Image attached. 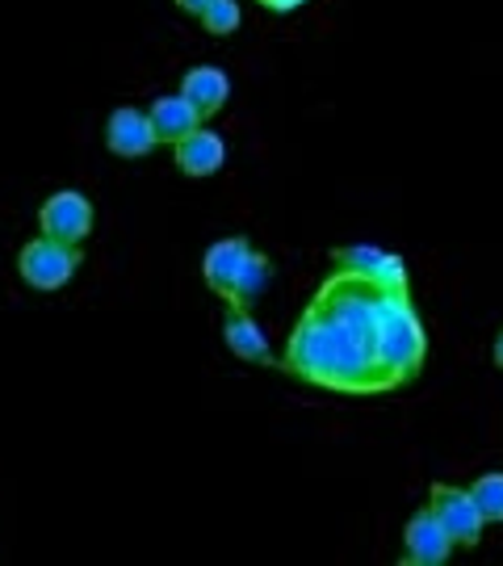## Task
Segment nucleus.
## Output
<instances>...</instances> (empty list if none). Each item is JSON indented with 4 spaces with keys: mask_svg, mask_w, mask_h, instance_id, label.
<instances>
[{
    "mask_svg": "<svg viewBox=\"0 0 503 566\" xmlns=\"http://www.w3.org/2000/svg\"><path fill=\"white\" fill-rule=\"evenodd\" d=\"M282 369L302 382L323 386V390H340V395H386L399 390L390 369H386L369 348L348 340L340 327L319 319L311 306L302 311L290 340H285Z\"/></svg>",
    "mask_w": 503,
    "mask_h": 566,
    "instance_id": "obj_1",
    "label": "nucleus"
},
{
    "mask_svg": "<svg viewBox=\"0 0 503 566\" xmlns=\"http://www.w3.org/2000/svg\"><path fill=\"white\" fill-rule=\"evenodd\" d=\"M201 277H206V285L219 294L222 303L252 306L269 290V282H273V264L243 235H231V240H214L206 248Z\"/></svg>",
    "mask_w": 503,
    "mask_h": 566,
    "instance_id": "obj_2",
    "label": "nucleus"
},
{
    "mask_svg": "<svg viewBox=\"0 0 503 566\" xmlns=\"http://www.w3.org/2000/svg\"><path fill=\"white\" fill-rule=\"evenodd\" d=\"M378 353L395 382H416L423 357H428V340H423L420 315L411 306V290H386L383 319H378Z\"/></svg>",
    "mask_w": 503,
    "mask_h": 566,
    "instance_id": "obj_3",
    "label": "nucleus"
},
{
    "mask_svg": "<svg viewBox=\"0 0 503 566\" xmlns=\"http://www.w3.org/2000/svg\"><path fill=\"white\" fill-rule=\"evenodd\" d=\"M81 264H84L81 248L46 240V235L30 240L18 252V273L30 290H63V285L81 273Z\"/></svg>",
    "mask_w": 503,
    "mask_h": 566,
    "instance_id": "obj_4",
    "label": "nucleus"
},
{
    "mask_svg": "<svg viewBox=\"0 0 503 566\" xmlns=\"http://www.w3.org/2000/svg\"><path fill=\"white\" fill-rule=\"evenodd\" d=\"M428 507L437 512V521L444 525V533H449V542H453V549H474L479 542H483V512H479V504L470 500V491H462V486L453 483H437L432 491H428Z\"/></svg>",
    "mask_w": 503,
    "mask_h": 566,
    "instance_id": "obj_5",
    "label": "nucleus"
},
{
    "mask_svg": "<svg viewBox=\"0 0 503 566\" xmlns=\"http://www.w3.org/2000/svg\"><path fill=\"white\" fill-rule=\"evenodd\" d=\"M39 231L46 240L81 248V243L88 240V231H93V202L84 198L81 189H60V193H51L39 210Z\"/></svg>",
    "mask_w": 503,
    "mask_h": 566,
    "instance_id": "obj_6",
    "label": "nucleus"
},
{
    "mask_svg": "<svg viewBox=\"0 0 503 566\" xmlns=\"http://www.w3.org/2000/svg\"><path fill=\"white\" fill-rule=\"evenodd\" d=\"M449 554H453V542H449L444 525L437 521V512H432V507H420V512L407 521V528H402V563L441 566V563H449Z\"/></svg>",
    "mask_w": 503,
    "mask_h": 566,
    "instance_id": "obj_7",
    "label": "nucleus"
},
{
    "mask_svg": "<svg viewBox=\"0 0 503 566\" xmlns=\"http://www.w3.org/2000/svg\"><path fill=\"white\" fill-rule=\"evenodd\" d=\"M105 147L122 156V160H143L151 156L160 143H156V130H151V118L135 109V105H118L109 122H105Z\"/></svg>",
    "mask_w": 503,
    "mask_h": 566,
    "instance_id": "obj_8",
    "label": "nucleus"
},
{
    "mask_svg": "<svg viewBox=\"0 0 503 566\" xmlns=\"http://www.w3.org/2000/svg\"><path fill=\"white\" fill-rule=\"evenodd\" d=\"M332 261H336V269H344V273H361V277L386 285V290H407V264H402L395 252L369 248V243H353V248H340Z\"/></svg>",
    "mask_w": 503,
    "mask_h": 566,
    "instance_id": "obj_9",
    "label": "nucleus"
},
{
    "mask_svg": "<svg viewBox=\"0 0 503 566\" xmlns=\"http://www.w3.org/2000/svg\"><path fill=\"white\" fill-rule=\"evenodd\" d=\"M222 340L227 348L248 365H273V348H269V336L261 332V324L252 319V311L248 306H235L227 303V315H222Z\"/></svg>",
    "mask_w": 503,
    "mask_h": 566,
    "instance_id": "obj_10",
    "label": "nucleus"
},
{
    "mask_svg": "<svg viewBox=\"0 0 503 566\" xmlns=\"http://www.w3.org/2000/svg\"><path fill=\"white\" fill-rule=\"evenodd\" d=\"M181 97L193 109H198V118H214L222 114V105L231 97V81H227V72L214 67V63H198V67H189L181 81Z\"/></svg>",
    "mask_w": 503,
    "mask_h": 566,
    "instance_id": "obj_11",
    "label": "nucleus"
},
{
    "mask_svg": "<svg viewBox=\"0 0 503 566\" xmlns=\"http://www.w3.org/2000/svg\"><path fill=\"white\" fill-rule=\"evenodd\" d=\"M172 160H177V168H181L185 177H214L222 168V160H227V143H222V135H214V130H206V126H198L189 139H181L177 147H172Z\"/></svg>",
    "mask_w": 503,
    "mask_h": 566,
    "instance_id": "obj_12",
    "label": "nucleus"
},
{
    "mask_svg": "<svg viewBox=\"0 0 503 566\" xmlns=\"http://www.w3.org/2000/svg\"><path fill=\"white\" fill-rule=\"evenodd\" d=\"M147 118H151L156 143H168V147H177V143L189 139V135L201 126L198 109L185 102L181 93H177V97H156L151 109H147Z\"/></svg>",
    "mask_w": 503,
    "mask_h": 566,
    "instance_id": "obj_13",
    "label": "nucleus"
},
{
    "mask_svg": "<svg viewBox=\"0 0 503 566\" xmlns=\"http://www.w3.org/2000/svg\"><path fill=\"white\" fill-rule=\"evenodd\" d=\"M470 500L479 504V512H483L486 525L503 521V474H500V470H486V474H479V479H474V486H470Z\"/></svg>",
    "mask_w": 503,
    "mask_h": 566,
    "instance_id": "obj_14",
    "label": "nucleus"
},
{
    "mask_svg": "<svg viewBox=\"0 0 503 566\" xmlns=\"http://www.w3.org/2000/svg\"><path fill=\"white\" fill-rule=\"evenodd\" d=\"M198 21L210 34H219V39L222 34H235V30H240V4H235V0H210Z\"/></svg>",
    "mask_w": 503,
    "mask_h": 566,
    "instance_id": "obj_15",
    "label": "nucleus"
},
{
    "mask_svg": "<svg viewBox=\"0 0 503 566\" xmlns=\"http://www.w3.org/2000/svg\"><path fill=\"white\" fill-rule=\"evenodd\" d=\"M256 4H264L269 13H294V9L306 4V0H256Z\"/></svg>",
    "mask_w": 503,
    "mask_h": 566,
    "instance_id": "obj_16",
    "label": "nucleus"
},
{
    "mask_svg": "<svg viewBox=\"0 0 503 566\" xmlns=\"http://www.w3.org/2000/svg\"><path fill=\"white\" fill-rule=\"evenodd\" d=\"M177 4H181V9H185V13H189V18H201L210 0H177Z\"/></svg>",
    "mask_w": 503,
    "mask_h": 566,
    "instance_id": "obj_17",
    "label": "nucleus"
},
{
    "mask_svg": "<svg viewBox=\"0 0 503 566\" xmlns=\"http://www.w3.org/2000/svg\"><path fill=\"white\" fill-rule=\"evenodd\" d=\"M491 361L503 369V327H500V336H495V353H491Z\"/></svg>",
    "mask_w": 503,
    "mask_h": 566,
    "instance_id": "obj_18",
    "label": "nucleus"
}]
</instances>
